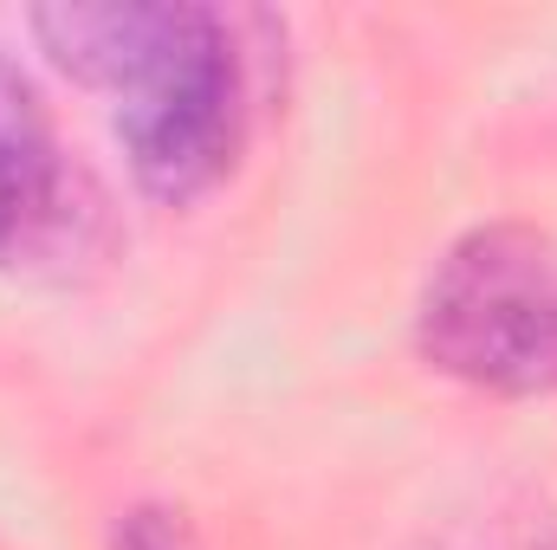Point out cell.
Segmentation results:
<instances>
[{"mask_svg": "<svg viewBox=\"0 0 557 550\" xmlns=\"http://www.w3.org/2000/svg\"><path fill=\"white\" fill-rule=\"evenodd\" d=\"M33 39L59 72L111 91V124L143 195L182 208L208 195L247 142V52L201 0H59L33 7Z\"/></svg>", "mask_w": 557, "mask_h": 550, "instance_id": "1", "label": "cell"}, {"mask_svg": "<svg viewBox=\"0 0 557 550\" xmlns=\"http://www.w3.org/2000/svg\"><path fill=\"white\" fill-rule=\"evenodd\" d=\"M416 343L480 396H557V240L525 221L460 234L416 298Z\"/></svg>", "mask_w": 557, "mask_h": 550, "instance_id": "2", "label": "cell"}, {"mask_svg": "<svg viewBox=\"0 0 557 550\" xmlns=\"http://www.w3.org/2000/svg\"><path fill=\"white\" fill-rule=\"evenodd\" d=\"M78 168L52 130L33 72L0 52V273L59 260L78 240Z\"/></svg>", "mask_w": 557, "mask_h": 550, "instance_id": "3", "label": "cell"}, {"mask_svg": "<svg viewBox=\"0 0 557 550\" xmlns=\"http://www.w3.org/2000/svg\"><path fill=\"white\" fill-rule=\"evenodd\" d=\"M434 550H557V518L539 499H493L486 512L460 518Z\"/></svg>", "mask_w": 557, "mask_h": 550, "instance_id": "4", "label": "cell"}, {"mask_svg": "<svg viewBox=\"0 0 557 550\" xmlns=\"http://www.w3.org/2000/svg\"><path fill=\"white\" fill-rule=\"evenodd\" d=\"M111 550H201V538H195V525H188L182 505L143 499V505H131V512L111 525Z\"/></svg>", "mask_w": 557, "mask_h": 550, "instance_id": "5", "label": "cell"}]
</instances>
